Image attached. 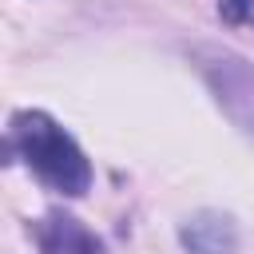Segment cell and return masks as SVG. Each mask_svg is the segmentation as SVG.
Instances as JSON below:
<instances>
[{"mask_svg":"<svg viewBox=\"0 0 254 254\" xmlns=\"http://www.w3.org/2000/svg\"><path fill=\"white\" fill-rule=\"evenodd\" d=\"M8 147L52 190H60L67 198H79V194L91 190V163H87L83 147L48 111H20V115H12Z\"/></svg>","mask_w":254,"mask_h":254,"instance_id":"obj_1","label":"cell"},{"mask_svg":"<svg viewBox=\"0 0 254 254\" xmlns=\"http://www.w3.org/2000/svg\"><path fill=\"white\" fill-rule=\"evenodd\" d=\"M198 71L210 83L218 107L246 135H254V67L242 56H234V52L210 48V52H198Z\"/></svg>","mask_w":254,"mask_h":254,"instance_id":"obj_2","label":"cell"},{"mask_svg":"<svg viewBox=\"0 0 254 254\" xmlns=\"http://www.w3.org/2000/svg\"><path fill=\"white\" fill-rule=\"evenodd\" d=\"M32 234H36L40 254H103V242H99L79 218H71V214H64V210L44 214V218L32 226Z\"/></svg>","mask_w":254,"mask_h":254,"instance_id":"obj_3","label":"cell"},{"mask_svg":"<svg viewBox=\"0 0 254 254\" xmlns=\"http://www.w3.org/2000/svg\"><path fill=\"white\" fill-rule=\"evenodd\" d=\"M179 242L190 254H238V226L222 210H198L179 226Z\"/></svg>","mask_w":254,"mask_h":254,"instance_id":"obj_4","label":"cell"},{"mask_svg":"<svg viewBox=\"0 0 254 254\" xmlns=\"http://www.w3.org/2000/svg\"><path fill=\"white\" fill-rule=\"evenodd\" d=\"M218 12H222V20L238 24V20H250L254 16V0H218Z\"/></svg>","mask_w":254,"mask_h":254,"instance_id":"obj_5","label":"cell"}]
</instances>
